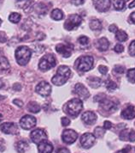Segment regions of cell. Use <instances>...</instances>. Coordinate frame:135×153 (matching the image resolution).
Returning a JSON list of instances; mask_svg holds the SVG:
<instances>
[{"instance_id": "603a6c76", "label": "cell", "mask_w": 135, "mask_h": 153, "mask_svg": "<svg viewBox=\"0 0 135 153\" xmlns=\"http://www.w3.org/2000/svg\"><path fill=\"white\" fill-rule=\"evenodd\" d=\"M28 147L29 146H28L27 142L24 141V140H21L16 144V151L19 153H24L28 149Z\"/></svg>"}, {"instance_id": "bcb514c9", "label": "cell", "mask_w": 135, "mask_h": 153, "mask_svg": "<svg viewBox=\"0 0 135 153\" xmlns=\"http://www.w3.org/2000/svg\"><path fill=\"white\" fill-rule=\"evenodd\" d=\"M13 88L15 91H21V85L20 84H14Z\"/></svg>"}, {"instance_id": "4316f807", "label": "cell", "mask_w": 135, "mask_h": 153, "mask_svg": "<svg viewBox=\"0 0 135 153\" xmlns=\"http://www.w3.org/2000/svg\"><path fill=\"white\" fill-rule=\"evenodd\" d=\"M27 109L30 112H32V113L37 114V113H39V112L40 111L41 108L38 103H36L34 102H31L27 105Z\"/></svg>"}, {"instance_id": "7402d4cb", "label": "cell", "mask_w": 135, "mask_h": 153, "mask_svg": "<svg viewBox=\"0 0 135 153\" xmlns=\"http://www.w3.org/2000/svg\"><path fill=\"white\" fill-rule=\"evenodd\" d=\"M87 82L89 85L92 87V88H98L100 85H101V79L99 77H97V76H91L87 79Z\"/></svg>"}, {"instance_id": "6da1fadb", "label": "cell", "mask_w": 135, "mask_h": 153, "mask_svg": "<svg viewBox=\"0 0 135 153\" xmlns=\"http://www.w3.org/2000/svg\"><path fill=\"white\" fill-rule=\"evenodd\" d=\"M71 75V71L66 65H61L56 71V74L51 78V82L57 86L64 84Z\"/></svg>"}, {"instance_id": "d4e9b609", "label": "cell", "mask_w": 135, "mask_h": 153, "mask_svg": "<svg viewBox=\"0 0 135 153\" xmlns=\"http://www.w3.org/2000/svg\"><path fill=\"white\" fill-rule=\"evenodd\" d=\"M113 6L116 10H122L124 9L128 0H111Z\"/></svg>"}, {"instance_id": "484cf974", "label": "cell", "mask_w": 135, "mask_h": 153, "mask_svg": "<svg viewBox=\"0 0 135 153\" xmlns=\"http://www.w3.org/2000/svg\"><path fill=\"white\" fill-rule=\"evenodd\" d=\"M51 16L52 19H54L56 21H60L63 18V13L62 11L61 10L59 9H55L51 11Z\"/></svg>"}, {"instance_id": "d590c367", "label": "cell", "mask_w": 135, "mask_h": 153, "mask_svg": "<svg viewBox=\"0 0 135 153\" xmlns=\"http://www.w3.org/2000/svg\"><path fill=\"white\" fill-rule=\"evenodd\" d=\"M129 53L132 56H135V41L131 42L129 46Z\"/></svg>"}, {"instance_id": "9a60e30c", "label": "cell", "mask_w": 135, "mask_h": 153, "mask_svg": "<svg viewBox=\"0 0 135 153\" xmlns=\"http://www.w3.org/2000/svg\"><path fill=\"white\" fill-rule=\"evenodd\" d=\"M92 1L95 8L100 12H105L109 9L110 0H92Z\"/></svg>"}, {"instance_id": "83f0119b", "label": "cell", "mask_w": 135, "mask_h": 153, "mask_svg": "<svg viewBox=\"0 0 135 153\" xmlns=\"http://www.w3.org/2000/svg\"><path fill=\"white\" fill-rule=\"evenodd\" d=\"M115 38L119 42H126L128 40V35L123 30H117L115 32Z\"/></svg>"}, {"instance_id": "d6986e66", "label": "cell", "mask_w": 135, "mask_h": 153, "mask_svg": "<svg viewBox=\"0 0 135 153\" xmlns=\"http://www.w3.org/2000/svg\"><path fill=\"white\" fill-rule=\"evenodd\" d=\"M38 150L40 153H51L53 151V146L50 142L44 140L39 144Z\"/></svg>"}, {"instance_id": "d6a6232c", "label": "cell", "mask_w": 135, "mask_h": 153, "mask_svg": "<svg viewBox=\"0 0 135 153\" xmlns=\"http://www.w3.org/2000/svg\"><path fill=\"white\" fill-rule=\"evenodd\" d=\"M127 76L131 83H135V68L128 70L127 73Z\"/></svg>"}, {"instance_id": "f1b7e54d", "label": "cell", "mask_w": 135, "mask_h": 153, "mask_svg": "<svg viewBox=\"0 0 135 153\" xmlns=\"http://www.w3.org/2000/svg\"><path fill=\"white\" fill-rule=\"evenodd\" d=\"M10 69V63L5 57H0V71Z\"/></svg>"}, {"instance_id": "ba28073f", "label": "cell", "mask_w": 135, "mask_h": 153, "mask_svg": "<svg viewBox=\"0 0 135 153\" xmlns=\"http://www.w3.org/2000/svg\"><path fill=\"white\" fill-rule=\"evenodd\" d=\"M30 138H31V140L34 142V144L39 145L42 141L46 140V139H47V134H46V132H45L43 129L38 128V129H35V130H34L33 132H31Z\"/></svg>"}, {"instance_id": "7c38bea8", "label": "cell", "mask_w": 135, "mask_h": 153, "mask_svg": "<svg viewBox=\"0 0 135 153\" xmlns=\"http://www.w3.org/2000/svg\"><path fill=\"white\" fill-rule=\"evenodd\" d=\"M36 125V119L32 115H25L20 120V126L21 128L28 130L34 127Z\"/></svg>"}, {"instance_id": "5b68a950", "label": "cell", "mask_w": 135, "mask_h": 153, "mask_svg": "<svg viewBox=\"0 0 135 153\" xmlns=\"http://www.w3.org/2000/svg\"><path fill=\"white\" fill-rule=\"evenodd\" d=\"M56 59L53 54H46L43 56L40 61L39 63V67L41 71H46L48 70H51L56 66Z\"/></svg>"}, {"instance_id": "2e32d148", "label": "cell", "mask_w": 135, "mask_h": 153, "mask_svg": "<svg viewBox=\"0 0 135 153\" xmlns=\"http://www.w3.org/2000/svg\"><path fill=\"white\" fill-rule=\"evenodd\" d=\"M74 93L77 94L79 97L84 100H87L89 96H90V93L87 91V89L82 84H76L74 86Z\"/></svg>"}, {"instance_id": "f5cc1de1", "label": "cell", "mask_w": 135, "mask_h": 153, "mask_svg": "<svg viewBox=\"0 0 135 153\" xmlns=\"http://www.w3.org/2000/svg\"><path fill=\"white\" fill-rule=\"evenodd\" d=\"M17 1H21V0H17Z\"/></svg>"}, {"instance_id": "f546056e", "label": "cell", "mask_w": 135, "mask_h": 153, "mask_svg": "<svg viewBox=\"0 0 135 153\" xmlns=\"http://www.w3.org/2000/svg\"><path fill=\"white\" fill-rule=\"evenodd\" d=\"M21 15L19 13H16V12H13L9 16V20L10 22H11L12 23H18L21 20Z\"/></svg>"}, {"instance_id": "8fae6325", "label": "cell", "mask_w": 135, "mask_h": 153, "mask_svg": "<svg viewBox=\"0 0 135 153\" xmlns=\"http://www.w3.org/2000/svg\"><path fill=\"white\" fill-rule=\"evenodd\" d=\"M95 136L90 132L84 133L81 138V145L85 149H89L94 145Z\"/></svg>"}, {"instance_id": "ffe728a7", "label": "cell", "mask_w": 135, "mask_h": 153, "mask_svg": "<svg viewBox=\"0 0 135 153\" xmlns=\"http://www.w3.org/2000/svg\"><path fill=\"white\" fill-rule=\"evenodd\" d=\"M122 118L127 119V120H132L135 117V108L134 106H128L126 108L122 110L121 114Z\"/></svg>"}, {"instance_id": "f6af8a7d", "label": "cell", "mask_w": 135, "mask_h": 153, "mask_svg": "<svg viewBox=\"0 0 135 153\" xmlns=\"http://www.w3.org/2000/svg\"><path fill=\"white\" fill-rule=\"evenodd\" d=\"M129 20H130V22H133V23H135V11H134V12H133L132 14L130 15Z\"/></svg>"}, {"instance_id": "1f68e13d", "label": "cell", "mask_w": 135, "mask_h": 153, "mask_svg": "<svg viewBox=\"0 0 135 153\" xmlns=\"http://www.w3.org/2000/svg\"><path fill=\"white\" fill-rule=\"evenodd\" d=\"M104 133H105L104 129H103V128H102V127H100V126H98V127H96V128H95V130H94L95 137H97V138H98V139H102V138L103 137Z\"/></svg>"}, {"instance_id": "ac0fdd59", "label": "cell", "mask_w": 135, "mask_h": 153, "mask_svg": "<svg viewBox=\"0 0 135 153\" xmlns=\"http://www.w3.org/2000/svg\"><path fill=\"white\" fill-rule=\"evenodd\" d=\"M120 139L123 141H130L134 142L135 141V131L133 129H125L122 130L120 133Z\"/></svg>"}, {"instance_id": "4dcf8cb0", "label": "cell", "mask_w": 135, "mask_h": 153, "mask_svg": "<svg viewBox=\"0 0 135 153\" xmlns=\"http://www.w3.org/2000/svg\"><path fill=\"white\" fill-rule=\"evenodd\" d=\"M105 87H106V89L108 90L109 91H114L115 90H116V88H117V85L115 83H114L113 81H111L110 79H108L107 81H106V83H105Z\"/></svg>"}, {"instance_id": "816d5d0a", "label": "cell", "mask_w": 135, "mask_h": 153, "mask_svg": "<svg viewBox=\"0 0 135 153\" xmlns=\"http://www.w3.org/2000/svg\"><path fill=\"white\" fill-rule=\"evenodd\" d=\"M0 25H1V19H0Z\"/></svg>"}, {"instance_id": "7bdbcfd3", "label": "cell", "mask_w": 135, "mask_h": 153, "mask_svg": "<svg viewBox=\"0 0 135 153\" xmlns=\"http://www.w3.org/2000/svg\"><path fill=\"white\" fill-rule=\"evenodd\" d=\"M109 30L110 31V32H116L118 29H117V27H116V25H114V24H112V25H110L109 26Z\"/></svg>"}, {"instance_id": "e575fe53", "label": "cell", "mask_w": 135, "mask_h": 153, "mask_svg": "<svg viewBox=\"0 0 135 153\" xmlns=\"http://www.w3.org/2000/svg\"><path fill=\"white\" fill-rule=\"evenodd\" d=\"M78 42H79V43H80L81 45H82V46H87V45L89 44V39H88V37L83 35V36H81V37L78 39Z\"/></svg>"}, {"instance_id": "3957f363", "label": "cell", "mask_w": 135, "mask_h": 153, "mask_svg": "<svg viewBox=\"0 0 135 153\" xmlns=\"http://www.w3.org/2000/svg\"><path fill=\"white\" fill-rule=\"evenodd\" d=\"M31 55H32L31 50L26 46L19 47L15 52V59L20 65H26L29 62Z\"/></svg>"}, {"instance_id": "7a4b0ae2", "label": "cell", "mask_w": 135, "mask_h": 153, "mask_svg": "<svg viewBox=\"0 0 135 153\" xmlns=\"http://www.w3.org/2000/svg\"><path fill=\"white\" fill-rule=\"evenodd\" d=\"M83 108V103L81 99L74 98L68 102L65 106V112L72 117H76L80 114Z\"/></svg>"}, {"instance_id": "ab89813d", "label": "cell", "mask_w": 135, "mask_h": 153, "mask_svg": "<svg viewBox=\"0 0 135 153\" xmlns=\"http://www.w3.org/2000/svg\"><path fill=\"white\" fill-rule=\"evenodd\" d=\"M114 50H115V52H116V53H122L123 50H124V48H123V46L121 45V44H117L115 47Z\"/></svg>"}, {"instance_id": "836d02e7", "label": "cell", "mask_w": 135, "mask_h": 153, "mask_svg": "<svg viewBox=\"0 0 135 153\" xmlns=\"http://www.w3.org/2000/svg\"><path fill=\"white\" fill-rule=\"evenodd\" d=\"M116 153H135V146H128Z\"/></svg>"}, {"instance_id": "f907efd6", "label": "cell", "mask_w": 135, "mask_h": 153, "mask_svg": "<svg viewBox=\"0 0 135 153\" xmlns=\"http://www.w3.org/2000/svg\"><path fill=\"white\" fill-rule=\"evenodd\" d=\"M1 120H2V115L0 114V123H1Z\"/></svg>"}, {"instance_id": "681fc988", "label": "cell", "mask_w": 135, "mask_h": 153, "mask_svg": "<svg viewBox=\"0 0 135 153\" xmlns=\"http://www.w3.org/2000/svg\"><path fill=\"white\" fill-rule=\"evenodd\" d=\"M4 81H3L2 79H0V89L4 88Z\"/></svg>"}, {"instance_id": "db71d44e", "label": "cell", "mask_w": 135, "mask_h": 153, "mask_svg": "<svg viewBox=\"0 0 135 153\" xmlns=\"http://www.w3.org/2000/svg\"><path fill=\"white\" fill-rule=\"evenodd\" d=\"M0 40H1V38H0Z\"/></svg>"}, {"instance_id": "5bb4252c", "label": "cell", "mask_w": 135, "mask_h": 153, "mask_svg": "<svg viewBox=\"0 0 135 153\" xmlns=\"http://www.w3.org/2000/svg\"><path fill=\"white\" fill-rule=\"evenodd\" d=\"M56 51L64 58H68L72 54V46L65 44H58L56 47Z\"/></svg>"}, {"instance_id": "30bf717a", "label": "cell", "mask_w": 135, "mask_h": 153, "mask_svg": "<svg viewBox=\"0 0 135 153\" xmlns=\"http://www.w3.org/2000/svg\"><path fill=\"white\" fill-rule=\"evenodd\" d=\"M35 91L38 94H40L42 97H49L51 93V85L48 84L47 82L42 81L39 83L38 85L35 88Z\"/></svg>"}, {"instance_id": "74e56055", "label": "cell", "mask_w": 135, "mask_h": 153, "mask_svg": "<svg viewBox=\"0 0 135 153\" xmlns=\"http://www.w3.org/2000/svg\"><path fill=\"white\" fill-rule=\"evenodd\" d=\"M98 71H99V72L103 74V75H105L107 72H108V68L106 67V66H104V65H99V67H98Z\"/></svg>"}, {"instance_id": "9c48e42d", "label": "cell", "mask_w": 135, "mask_h": 153, "mask_svg": "<svg viewBox=\"0 0 135 153\" xmlns=\"http://www.w3.org/2000/svg\"><path fill=\"white\" fill-rule=\"evenodd\" d=\"M78 138V134L77 132L74 131V130H71V129H67V130H64L62 132V141L66 144H73L76 141V139Z\"/></svg>"}, {"instance_id": "4fadbf2b", "label": "cell", "mask_w": 135, "mask_h": 153, "mask_svg": "<svg viewBox=\"0 0 135 153\" xmlns=\"http://www.w3.org/2000/svg\"><path fill=\"white\" fill-rule=\"evenodd\" d=\"M1 131L6 134H17L19 132L17 125L13 122H5L2 124Z\"/></svg>"}, {"instance_id": "8d00e7d4", "label": "cell", "mask_w": 135, "mask_h": 153, "mask_svg": "<svg viewBox=\"0 0 135 153\" xmlns=\"http://www.w3.org/2000/svg\"><path fill=\"white\" fill-rule=\"evenodd\" d=\"M114 71H115V72H117V73L122 74L125 71V67L122 66V65H115V67H114Z\"/></svg>"}, {"instance_id": "f35d334b", "label": "cell", "mask_w": 135, "mask_h": 153, "mask_svg": "<svg viewBox=\"0 0 135 153\" xmlns=\"http://www.w3.org/2000/svg\"><path fill=\"white\" fill-rule=\"evenodd\" d=\"M61 122H62V125L63 126H67L70 124V120L67 117H62L61 120Z\"/></svg>"}, {"instance_id": "52a82bcc", "label": "cell", "mask_w": 135, "mask_h": 153, "mask_svg": "<svg viewBox=\"0 0 135 153\" xmlns=\"http://www.w3.org/2000/svg\"><path fill=\"white\" fill-rule=\"evenodd\" d=\"M99 103H100V107L102 108V109H103L104 111L109 112V113L115 112L118 108L117 103H115L114 101L107 99L105 97L102 98L101 100L99 101Z\"/></svg>"}, {"instance_id": "cb8c5ba5", "label": "cell", "mask_w": 135, "mask_h": 153, "mask_svg": "<svg viewBox=\"0 0 135 153\" xmlns=\"http://www.w3.org/2000/svg\"><path fill=\"white\" fill-rule=\"evenodd\" d=\"M89 26L90 28L92 30H94V31H98V30H101L102 29V23L98 19H92L91 20L90 23H89Z\"/></svg>"}, {"instance_id": "e0dca14e", "label": "cell", "mask_w": 135, "mask_h": 153, "mask_svg": "<svg viewBox=\"0 0 135 153\" xmlns=\"http://www.w3.org/2000/svg\"><path fill=\"white\" fill-rule=\"evenodd\" d=\"M82 121L87 124V125H92L94 124L97 120V115L94 112L92 111H87L85 112L83 114H82Z\"/></svg>"}, {"instance_id": "60d3db41", "label": "cell", "mask_w": 135, "mask_h": 153, "mask_svg": "<svg viewBox=\"0 0 135 153\" xmlns=\"http://www.w3.org/2000/svg\"><path fill=\"white\" fill-rule=\"evenodd\" d=\"M71 2L74 5H81L85 3V0H71Z\"/></svg>"}, {"instance_id": "277c9868", "label": "cell", "mask_w": 135, "mask_h": 153, "mask_svg": "<svg viewBox=\"0 0 135 153\" xmlns=\"http://www.w3.org/2000/svg\"><path fill=\"white\" fill-rule=\"evenodd\" d=\"M94 59L92 56H81L77 60L75 66L81 71H88L92 68Z\"/></svg>"}, {"instance_id": "c3c4849f", "label": "cell", "mask_w": 135, "mask_h": 153, "mask_svg": "<svg viewBox=\"0 0 135 153\" xmlns=\"http://www.w3.org/2000/svg\"><path fill=\"white\" fill-rule=\"evenodd\" d=\"M135 7V0H134L133 2H131L130 4H128V8L129 9H132V8Z\"/></svg>"}, {"instance_id": "44dd1931", "label": "cell", "mask_w": 135, "mask_h": 153, "mask_svg": "<svg viewBox=\"0 0 135 153\" xmlns=\"http://www.w3.org/2000/svg\"><path fill=\"white\" fill-rule=\"evenodd\" d=\"M96 46H97V48L98 49L99 51L104 52V51H106V50L109 48V41L106 38L103 37V38L99 39V40L97 42Z\"/></svg>"}, {"instance_id": "b9f144b4", "label": "cell", "mask_w": 135, "mask_h": 153, "mask_svg": "<svg viewBox=\"0 0 135 153\" xmlns=\"http://www.w3.org/2000/svg\"><path fill=\"white\" fill-rule=\"evenodd\" d=\"M104 128L105 129H107V130H109L111 127H112V123L110 122V121H109V120H106V121H104Z\"/></svg>"}, {"instance_id": "7dc6e473", "label": "cell", "mask_w": 135, "mask_h": 153, "mask_svg": "<svg viewBox=\"0 0 135 153\" xmlns=\"http://www.w3.org/2000/svg\"><path fill=\"white\" fill-rule=\"evenodd\" d=\"M14 103L15 104H16L17 106H19V107H22L23 106V102H21V101H20V100H14Z\"/></svg>"}, {"instance_id": "8992f818", "label": "cell", "mask_w": 135, "mask_h": 153, "mask_svg": "<svg viewBox=\"0 0 135 153\" xmlns=\"http://www.w3.org/2000/svg\"><path fill=\"white\" fill-rule=\"evenodd\" d=\"M82 22V18L81 16L77 14H74L69 16L65 23H64V28L67 30H73L74 28H78Z\"/></svg>"}, {"instance_id": "ee69618b", "label": "cell", "mask_w": 135, "mask_h": 153, "mask_svg": "<svg viewBox=\"0 0 135 153\" xmlns=\"http://www.w3.org/2000/svg\"><path fill=\"white\" fill-rule=\"evenodd\" d=\"M56 153H70V152L68 150L67 148H61L56 152Z\"/></svg>"}]
</instances>
